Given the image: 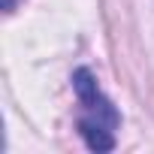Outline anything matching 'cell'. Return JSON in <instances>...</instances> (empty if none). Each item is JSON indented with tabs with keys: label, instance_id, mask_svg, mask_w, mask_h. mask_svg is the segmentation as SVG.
Masks as SVG:
<instances>
[{
	"label": "cell",
	"instance_id": "cell-1",
	"mask_svg": "<svg viewBox=\"0 0 154 154\" xmlns=\"http://www.w3.org/2000/svg\"><path fill=\"white\" fill-rule=\"evenodd\" d=\"M79 133H82V139H85V145L91 151H112L115 148L112 130L103 127V124H97V121H91V118H82L79 121Z\"/></svg>",
	"mask_w": 154,
	"mask_h": 154
},
{
	"label": "cell",
	"instance_id": "cell-2",
	"mask_svg": "<svg viewBox=\"0 0 154 154\" xmlns=\"http://www.w3.org/2000/svg\"><path fill=\"white\" fill-rule=\"evenodd\" d=\"M72 91H75V97H79V103H82V106H91V103H97V100H100L97 79H94V72H91V69H85V66L72 72Z\"/></svg>",
	"mask_w": 154,
	"mask_h": 154
},
{
	"label": "cell",
	"instance_id": "cell-3",
	"mask_svg": "<svg viewBox=\"0 0 154 154\" xmlns=\"http://www.w3.org/2000/svg\"><path fill=\"white\" fill-rule=\"evenodd\" d=\"M91 109V121H97V124H103V127H109V130H115L118 124H121V115L115 112V106L109 103V100H97V103H91L88 106Z\"/></svg>",
	"mask_w": 154,
	"mask_h": 154
},
{
	"label": "cell",
	"instance_id": "cell-4",
	"mask_svg": "<svg viewBox=\"0 0 154 154\" xmlns=\"http://www.w3.org/2000/svg\"><path fill=\"white\" fill-rule=\"evenodd\" d=\"M15 6H18V0H3V9L6 12H15Z\"/></svg>",
	"mask_w": 154,
	"mask_h": 154
}]
</instances>
